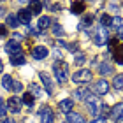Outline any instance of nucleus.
<instances>
[{
    "label": "nucleus",
    "mask_w": 123,
    "mask_h": 123,
    "mask_svg": "<svg viewBox=\"0 0 123 123\" xmlns=\"http://www.w3.org/2000/svg\"><path fill=\"white\" fill-rule=\"evenodd\" d=\"M53 72H55V76H56V79L58 83H67V79H69V65H67V62L65 60H58V62H55V65H53Z\"/></svg>",
    "instance_id": "f257e3e1"
},
{
    "label": "nucleus",
    "mask_w": 123,
    "mask_h": 123,
    "mask_svg": "<svg viewBox=\"0 0 123 123\" xmlns=\"http://www.w3.org/2000/svg\"><path fill=\"white\" fill-rule=\"evenodd\" d=\"M92 70L90 69H79L77 72H74L72 74V81L77 83V85H86V83L92 81Z\"/></svg>",
    "instance_id": "f03ea898"
},
{
    "label": "nucleus",
    "mask_w": 123,
    "mask_h": 123,
    "mask_svg": "<svg viewBox=\"0 0 123 123\" xmlns=\"http://www.w3.org/2000/svg\"><path fill=\"white\" fill-rule=\"evenodd\" d=\"M93 41L97 46H104V44H107L109 41V33H107V28H104V26H97L93 32Z\"/></svg>",
    "instance_id": "7ed1b4c3"
},
{
    "label": "nucleus",
    "mask_w": 123,
    "mask_h": 123,
    "mask_svg": "<svg viewBox=\"0 0 123 123\" xmlns=\"http://www.w3.org/2000/svg\"><path fill=\"white\" fill-rule=\"evenodd\" d=\"M86 107H88V111H90L92 114H98L100 113V100H98V97H93V93H92L90 97L86 98Z\"/></svg>",
    "instance_id": "20e7f679"
},
{
    "label": "nucleus",
    "mask_w": 123,
    "mask_h": 123,
    "mask_svg": "<svg viewBox=\"0 0 123 123\" xmlns=\"http://www.w3.org/2000/svg\"><path fill=\"white\" fill-rule=\"evenodd\" d=\"M5 51H7L9 56H14V55L23 53V51H21V44L18 41H9L7 44H5Z\"/></svg>",
    "instance_id": "39448f33"
},
{
    "label": "nucleus",
    "mask_w": 123,
    "mask_h": 123,
    "mask_svg": "<svg viewBox=\"0 0 123 123\" xmlns=\"http://www.w3.org/2000/svg\"><path fill=\"white\" fill-rule=\"evenodd\" d=\"M7 111H11V113H21V98L19 97H9Z\"/></svg>",
    "instance_id": "423d86ee"
},
{
    "label": "nucleus",
    "mask_w": 123,
    "mask_h": 123,
    "mask_svg": "<svg viewBox=\"0 0 123 123\" xmlns=\"http://www.w3.org/2000/svg\"><path fill=\"white\" fill-rule=\"evenodd\" d=\"M93 92L95 93H98V95H105L109 92V83L105 81V79H100V81H97L93 85Z\"/></svg>",
    "instance_id": "0eeeda50"
},
{
    "label": "nucleus",
    "mask_w": 123,
    "mask_h": 123,
    "mask_svg": "<svg viewBox=\"0 0 123 123\" xmlns=\"http://www.w3.org/2000/svg\"><path fill=\"white\" fill-rule=\"evenodd\" d=\"M48 55H49V51H48V48H44V46H35L32 49V56L35 60H44Z\"/></svg>",
    "instance_id": "6e6552de"
},
{
    "label": "nucleus",
    "mask_w": 123,
    "mask_h": 123,
    "mask_svg": "<svg viewBox=\"0 0 123 123\" xmlns=\"http://www.w3.org/2000/svg\"><path fill=\"white\" fill-rule=\"evenodd\" d=\"M18 21H19V23H23V25H30L32 12H30L28 9H19L18 11Z\"/></svg>",
    "instance_id": "1a4fd4ad"
},
{
    "label": "nucleus",
    "mask_w": 123,
    "mask_h": 123,
    "mask_svg": "<svg viewBox=\"0 0 123 123\" xmlns=\"http://www.w3.org/2000/svg\"><path fill=\"white\" fill-rule=\"evenodd\" d=\"M39 116H41V123H53V111H51V107H48V105L42 107Z\"/></svg>",
    "instance_id": "9d476101"
},
{
    "label": "nucleus",
    "mask_w": 123,
    "mask_h": 123,
    "mask_svg": "<svg viewBox=\"0 0 123 123\" xmlns=\"http://www.w3.org/2000/svg\"><path fill=\"white\" fill-rule=\"evenodd\" d=\"M39 77H41V81H42V85H44V90H46V93H48V95H51V93H53L51 77H49L46 72H41V74H39Z\"/></svg>",
    "instance_id": "9b49d317"
},
{
    "label": "nucleus",
    "mask_w": 123,
    "mask_h": 123,
    "mask_svg": "<svg viewBox=\"0 0 123 123\" xmlns=\"http://www.w3.org/2000/svg\"><path fill=\"white\" fill-rule=\"evenodd\" d=\"M49 26H51V18H49V16H41V18H39V23H37V30L44 32V30H48Z\"/></svg>",
    "instance_id": "f8f14e48"
},
{
    "label": "nucleus",
    "mask_w": 123,
    "mask_h": 123,
    "mask_svg": "<svg viewBox=\"0 0 123 123\" xmlns=\"http://www.w3.org/2000/svg\"><path fill=\"white\" fill-rule=\"evenodd\" d=\"M72 105H74V102H72L70 98H65V100H60L58 107L63 114H69V113H72Z\"/></svg>",
    "instance_id": "ddd939ff"
},
{
    "label": "nucleus",
    "mask_w": 123,
    "mask_h": 123,
    "mask_svg": "<svg viewBox=\"0 0 123 123\" xmlns=\"http://www.w3.org/2000/svg\"><path fill=\"white\" fill-rule=\"evenodd\" d=\"M109 116H111V118H114V120L121 118V116H123V102L116 104L114 107H111V111H109Z\"/></svg>",
    "instance_id": "4468645a"
},
{
    "label": "nucleus",
    "mask_w": 123,
    "mask_h": 123,
    "mask_svg": "<svg viewBox=\"0 0 123 123\" xmlns=\"http://www.w3.org/2000/svg\"><path fill=\"white\" fill-rule=\"evenodd\" d=\"M85 9H86V4L85 2H72L70 4L72 14H85Z\"/></svg>",
    "instance_id": "2eb2a0df"
},
{
    "label": "nucleus",
    "mask_w": 123,
    "mask_h": 123,
    "mask_svg": "<svg viewBox=\"0 0 123 123\" xmlns=\"http://www.w3.org/2000/svg\"><path fill=\"white\" fill-rule=\"evenodd\" d=\"M113 56H114V62H116V63L123 65V44H118V46L114 48Z\"/></svg>",
    "instance_id": "dca6fc26"
},
{
    "label": "nucleus",
    "mask_w": 123,
    "mask_h": 123,
    "mask_svg": "<svg viewBox=\"0 0 123 123\" xmlns=\"http://www.w3.org/2000/svg\"><path fill=\"white\" fill-rule=\"evenodd\" d=\"M90 95H92V92L88 90V88H77V90L74 92V97H76L77 100H86Z\"/></svg>",
    "instance_id": "f3484780"
},
{
    "label": "nucleus",
    "mask_w": 123,
    "mask_h": 123,
    "mask_svg": "<svg viewBox=\"0 0 123 123\" xmlns=\"http://www.w3.org/2000/svg\"><path fill=\"white\" fill-rule=\"evenodd\" d=\"M67 123H86V121L79 113H69L67 114Z\"/></svg>",
    "instance_id": "a211bd4d"
},
{
    "label": "nucleus",
    "mask_w": 123,
    "mask_h": 123,
    "mask_svg": "<svg viewBox=\"0 0 123 123\" xmlns=\"http://www.w3.org/2000/svg\"><path fill=\"white\" fill-rule=\"evenodd\" d=\"M5 21H7V26H11V28H18L19 26V21H18V16L16 14H7L5 16Z\"/></svg>",
    "instance_id": "6ab92c4d"
},
{
    "label": "nucleus",
    "mask_w": 123,
    "mask_h": 123,
    "mask_svg": "<svg viewBox=\"0 0 123 123\" xmlns=\"http://www.w3.org/2000/svg\"><path fill=\"white\" fill-rule=\"evenodd\" d=\"M114 69H113V63H107V62H105V63H100V67H98V72L102 76H107V74H111V72H113Z\"/></svg>",
    "instance_id": "aec40b11"
},
{
    "label": "nucleus",
    "mask_w": 123,
    "mask_h": 123,
    "mask_svg": "<svg viewBox=\"0 0 123 123\" xmlns=\"http://www.w3.org/2000/svg\"><path fill=\"white\" fill-rule=\"evenodd\" d=\"M28 11L32 12V16L33 14H39L42 11V4L41 2H28Z\"/></svg>",
    "instance_id": "412c9836"
},
{
    "label": "nucleus",
    "mask_w": 123,
    "mask_h": 123,
    "mask_svg": "<svg viewBox=\"0 0 123 123\" xmlns=\"http://www.w3.org/2000/svg\"><path fill=\"white\" fill-rule=\"evenodd\" d=\"M33 102H35V98H33L32 93H23V97H21V104H25V105H28V107H32Z\"/></svg>",
    "instance_id": "4be33fe9"
},
{
    "label": "nucleus",
    "mask_w": 123,
    "mask_h": 123,
    "mask_svg": "<svg viewBox=\"0 0 123 123\" xmlns=\"http://www.w3.org/2000/svg\"><path fill=\"white\" fill-rule=\"evenodd\" d=\"M12 83H14V79L11 76H2V86L5 88V90H12Z\"/></svg>",
    "instance_id": "5701e85b"
},
{
    "label": "nucleus",
    "mask_w": 123,
    "mask_h": 123,
    "mask_svg": "<svg viewBox=\"0 0 123 123\" xmlns=\"http://www.w3.org/2000/svg\"><path fill=\"white\" fill-rule=\"evenodd\" d=\"M11 63H12V65H23V63H25V55L19 53V55L11 56Z\"/></svg>",
    "instance_id": "b1692460"
},
{
    "label": "nucleus",
    "mask_w": 123,
    "mask_h": 123,
    "mask_svg": "<svg viewBox=\"0 0 123 123\" xmlns=\"http://www.w3.org/2000/svg\"><path fill=\"white\" fill-rule=\"evenodd\" d=\"M113 88L114 90H123V74H118L114 77V81H113Z\"/></svg>",
    "instance_id": "393cba45"
},
{
    "label": "nucleus",
    "mask_w": 123,
    "mask_h": 123,
    "mask_svg": "<svg viewBox=\"0 0 123 123\" xmlns=\"http://www.w3.org/2000/svg\"><path fill=\"white\" fill-rule=\"evenodd\" d=\"M111 28H114V30H120L121 28V18L120 16H114V18H111Z\"/></svg>",
    "instance_id": "a878e982"
},
{
    "label": "nucleus",
    "mask_w": 123,
    "mask_h": 123,
    "mask_svg": "<svg viewBox=\"0 0 123 123\" xmlns=\"http://www.w3.org/2000/svg\"><path fill=\"white\" fill-rule=\"evenodd\" d=\"M93 25V14H86V16H83V23H81V26H92Z\"/></svg>",
    "instance_id": "bb28decb"
},
{
    "label": "nucleus",
    "mask_w": 123,
    "mask_h": 123,
    "mask_svg": "<svg viewBox=\"0 0 123 123\" xmlns=\"http://www.w3.org/2000/svg\"><path fill=\"white\" fill-rule=\"evenodd\" d=\"M51 32L55 33V35H58V37H60V35H63V33H65V30L62 28V25H58V23L51 26Z\"/></svg>",
    "instance_id": "cd10ccee"
},
{
    "label": "nucleus",
    "mask_w": 123,
    "mask_h": 123,
    "mask_svg": "<svg viewBox=\"0 0 123 123\" xmlns=\"http://www.w3.org/2000/svg\"><path fill=\"white\" fill-rule=\"evenodd\" d=\"M5 114H7V104L0 98V120H2V118L5 120Z\"/></svg>",
    "instance_id": "c85d7f7f"
},
{
    "label": "nucleus",
    "mask_w": 123,
    "mask_h": 123,
    "mask_svg": "<svg viewBox=\"0 0 123 123\" xmlns=\"http://www.w3.org/2000/svg\"><path fill=\"white\" fill-rule=\"evenodd\" d=\"M109 23H111V16L109 14H102V16H100V26H104V28H105Z\"/></svg>",
    "instance_id": "c756f323"
},
{
    "label": "nucleus",
    "mask_w": 123,
    "mask_h": 123,
    "mask_svg": "<svg viewBox=\"0 0 123 123\" xmlns=\"http://www.w3.org/2000/svg\"><path fill=\"white\" fill-rule=\"evenodd\" d=\"M100 111H102V118H105V116H109L111 107H109L107 104H102V105H100Z\"/></svg>",
    "instance_id": "7c9ffc66"
},
{
    "label": "nucleus",
    "mask_w": 123,
    "mask_h": 123,
    "mask_svg": "<svg viewBox=\"0 0 123 123\" xmlns=\"http://www.w3.org/2000/svg\"><path fill=\"white\" fill-rule=\"evenodd\" d=\"M74 60H76L77 65H81V63H85L86 58H85V55H83V53H76V58H74Z\"/></svg>",
    "instance_id": "2f4dec72"
},
{
    "label": "nucleus",
    "mask_w": 123,
    "mask_h": 123,
    "mask_svg": "<svg viewBox=\"0 0 123 123\" xmlns=\"http://www.w3.org/2000/svg\"><path fill=\"white\" fill-rule=\"evenodd\" d=\"M30 90H32V95L33 97H39V93H41V88H39V85H30Z\"/></svg>",
    "instance_id": "473e14b6"
},
{
    "label": "nucleus",
    "mask_w": 123,
    "mask_h": 123,
    "mask_svg": "<svg viewBox=\"0 0 123 123\" xmlns=\"http://www.w3.org/2000/svg\"><path fill=\"white\" fill-rule=\"evenodd\" d=\"M21 90H23V85L19 81H14L12 83V92H21Z\"/></svg>",
    "instance_id": "72a5a7b5"
},
{
    "label": "nucleus",
    "mask_w": 123,
    "mask_h": 123,
    "mask_svg": "<svg viewBox=\"0 0 123 123\" xmlns=\"http://www.w3.org/2000/svg\"><path fill=\"white\" fill-rule=\"evenodd\" d=\"M65 48L69 49V51H72V53H76V49H77V44H76V42H72V44H65Z\"/></svg>",
    "instance_id": "f704fd0d"
},
{
    "label": "nucleus",
    "mask_w": 123,
    "mask_h": 123,
    "mask_svg": "<svg viewBox=\"0 0 123 123\" xmlns=\"http://www.w3.org/2000/svg\"><path fill=\"white\" fill-rule=\"evenodd\" d=\"M5 35H7V26L0 25V37H5Z\"/></svg>",
    "instance_id": "c9c22d12"
},
{
    "label": "nucleus",
    "mask_w": 123,
    "mask_h": 123,
    "mask_svg": "<svg viewBox=\"0 0 123 123\" xmlns=\"http://www.w3.org/2000/svg\"><path fill=\"white\" fill-rule=\"evenodd\" d=\"M53 56L56 58V62H58V60H62V53L58 51V49H55V51H53Z\"/></svg>",
    "instance_id": "e433bc0d"
},
{
    "label": "nucleus",
    "mask_w": 123,
    "mask_h": 123,
    "mask_svg": "<svg viewBox=\"0 0 123 123\" xmlns=\"http://www.w3.org/2000/svg\"><path fill=\"white\" fill-rule=\"evenodd\" d=\"M92 123H105V118H102V116H100V118H95Z\"/></svg>",
    "instance_id": "4c0bfd02"
},
{
    "label": "nucleus",
    "mask_w": 123,
    "mask_h": 123,
    "mask_svg": "<svg viewBox=\"0 0 123 123\" xmlns=\"http://www.w3.org/2000/svg\"><path fill=\"white\" fill-rule=\"evenodd\" d=\"M118 41H123V25H121V28L118 30Z\"/></svg>",
    "instance_id": "58836bf2"
},
{
    "label": "nucleus",
    "mask_w": 123,
    "mask_h": 123,
    "mask_svg": "<svg viewBox=\"0 0 123 123\" xmlns=\"http://www.w3.org/2000/svg\"><path fill=\"white\" fill-rule=\"evenodd\" d=\"M2 123H14V120H11V118H5Z\"/></svg>",
    "instance_id": "ea45409f"
},
{
    "label": "nucleus",
    "mask_w": 123,
    "mask_h": 123,
    "mask_svg": "<svg viewBox=\"0 0 123 123\" xmlns=\"http://www.w3.org/2000/svg\"><path fill=\"white\" fill-rule=\"evenodd\" d=\"M4 12H5V11H4L2 7H0V18H2V16H4Z\"/></svg>",
    "instance_id": "a19ab883"
},
{
    "label": "nucleus",
    "mask_w": 123,
    "mask_h": 123,
    "mask_svg": "<svg viewBox=\"0 0 123 123\" xmlns=\"http://www.w3.org/2000/svg\"><path fill=\"white\" fill-rule=\"evenodd\" d=\"M2 69H4V67H2V62H0V72H2Z\"/></svg>",
    "instance_id": "79ce46f5"
}]
</instances>
